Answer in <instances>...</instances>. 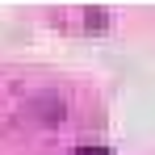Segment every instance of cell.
I'll return each instance as SVG.
<instances>
[{"mask_svg":"<svg viewBox=\"0 0 155 155\" xmlns=\"http://www.w3.org/2000/svg\"><path fill=\"white\" fill-rule=\"evenodd\" d=\"M71 155H113V151H109V147H76Z\"/></svg>","mask_w":155,"mask_h":155,"instance_id":"1","label":"cell"}]
</instances>
